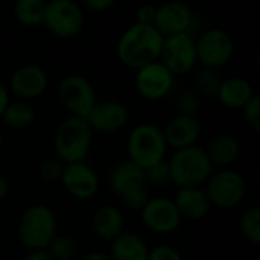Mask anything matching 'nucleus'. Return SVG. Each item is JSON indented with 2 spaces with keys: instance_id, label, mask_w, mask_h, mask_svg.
<instances>
[{
  "instance_id": "obj_1",
  "label": "nucleus",
  "mask_w": 260,
  "mask_h": 260,
  "mask_svg": "<svg viewBox=\"0 0 260 260\" xmlns=\"http://www.w3.org/2000/svg\"><path fill=\"white\" fill-rule=\"evenodd\" d=\"M163 44V35L154 24H131L117 41V56L122 64L131 69H140L158 61Z\"/></svg>"
},
{
  "instance_id": "obj_2",
  "label": "nucleus",
  "mask_w": 260,
  "mask_h": 260,
  "mask_svg": "<svg viewBox=\"0 0 260 260\" xmlns=\"http://www.w3.org/2000/svg\"><path fill=\"white\" fill-rule=\"evenodd\" d=\"M93 140V131L84 117L70 116L56 129L55 152L58 158L66 163L85 161Z\"/></svg>"
},
{
  "instance_id": "obj_3",
  "label": "nucleus",
  "mask_w": 260,
  "mask_h": 260,
  "mask_svg": "<svg viewBox=\"0 0 260 260\" xmlns=\"http://www.w3.org/2000/svg\"><path fill=\"white\" fill-rule=\"evenodd\" d=\"M168 163L172 183L178 187H200L213 174V165L206 151L197 145L175 151Z\"/></svg>"
},
{
  "instance_id": "obj_4",
  "label": "nucleus",
  "mask_w": 260,
  "mask_h": 260,
  "mask_svg": "<svg viewBox=\"0 0 260 260\" xmlns=\"http://www.w3.org/2000/svg\"><path fill=\"white\" fill-rule=\"evenodd\" d=\"M18 239L30 251L46 250L56 236V216L44 204H35L24 210L18 222Z\"/></svg>"
},
{
  "instance_id": "obj_5",
  "label": "nucleus",
  "mask_w": 260,
  "mask_h": 260,
  "mask_svg": "<svg viewBox=\"0 0 260 260\" xmlns=\"http://www.w3.org/2000/svg\"><path fill=\"white\" fill-rule=\"evenodd\" d=\"M126 149L129 157L128 160L145 171L165 160L168 143L165 140L163 129H160L157 125L140 123L129 133Z\"/></svg>"
},
{
  "instance_id": "obj_6",
  "label": "nucleus",
  "mask_w": 260,
  "mask_h": 260,
  "mask_svg": "<svg viewBox=\"0 0 260 260\" xmlns=\"http://www.w3.org/2000/svg\"><path fill=\"white\" fill-rule=\"evenodd\" d=\"M206 195L212 206L218 209H232L238 206L247 193L245 178L232 169L213 172L206 181Z\"/></svg>"
},
{
  "instance_id": "obj_7",
  "label": "nucleus",
  "mask_w": 260,
  "mask_h": 260,
  "mask_svg": "<svg viewBox=\"0 0 260 260\" xmlns=\"http://www.w3.org/2000/svg\"><path fill=\"white\" fill-rule=\"evenodd\" d=\"M58 98L72 116L84 119L98 102L93 84L85 76L78 73L67 75L59 81Z\"/></svg>"
},
{
  "instance_id": "obj_8",
  "label": "nucleus",
  "mask_w": 260,
  "mask_h": 260,
  "mask_svg": "<svg viewBox=\"0 0 260 260\" xmlns=\"http://www.w3.org/2000/svg\"><path fill=\"white\" fill-rule=\"evenodd\" d=\"M197 59L206 69H215L225 66L235 52V41L232 35L221 29L212 27L204 30L197 40Z\"/></svg>"
},
{
  "instance_id": "obj_9",
  "label": "nucleus",
  "mask_w": 260,
  "mask_h": 260,
  "mask_svg": "<svg viewBox=\"0 0 260 260\" xmlns=\"http://www.w3.org/2000/svg\"><path fill=\"white\" fill-rule=\"evenodd\" d=\"M158 61L174 76L190 72L198 62L195 38L189 32L163 37Z\"/></svg>"
},
{
  "instance_id": "obj_10",
  "label": "nucleus",
  "mask_w": 260,
  "mask_h": 260,
  "mask_svg": "<svg viewBox=\"0 0 260 260\" xmlns=\"http://www.w3.org/2000/svg\"><path fill=\"white\" fill-rule=\"evenodd\" d=\"M43 24L56 37L70 38L81 32L84 26V12L72 0H52L46 3Z\"/></svg>"
},
{
  "instance_id": "obj_11",
  "label": "nucleus",
  "mask_w": 260,
  "mask_h": 260,
  "mask_svg": "<svg viewBox=\"0 0 260 260\" xmlns=\"http://www.w3.org/2000/svg\"><path fill=\"white\" fill-rule=\"evenodd\" d=\"M134 82L140 96L148 101H160L171 93L174 75L160 61H154L137 69Z\"/></svg>"
},
{
  "instance_id": "obj_12",
  "label": "nucleus",
  "mask_w": 260,
  "mask_h": 260,
  "mask_svg": "<svg viewBox=\"0 0 260 260\" xmlns=\"http://www.w3.org/2000/svg\"><path fill=\"white\" fill-rule=\"evenodd\" d=\"M143 224L154 233L168 235L178 229L181 216L172 200L157 197L151 198L140 210Z\"/></svg>"
},
{
  "instance_id": "obj_13",
  "label": "nucleus",
  "mask_w": 260,
  "mask_h": 260,
  "mask_svg": "<svg viewBox=\"0 0 260 260\" xmlns=\"http://www.w3.org/2000/svg\"><path fill=\"white\" fill-rule=\"evenodd\" d=\"M59 183L73 198L78 200H90L99 189L98 174L85 161L66 165Z\"/></svg>"
},
{
  "instance_id": "obj_14",
  "label": "nucleus",
  "mask_w": 260,
  "mask_h": 260,
  "mask_svg": "<svg viewBox=\"0 0 260 260\" xmlns=\"http://www.w3.org/2000/svg\"><path fill=\"white\" fill-rule=\"evenodd\" d=\"M128 119H129L128 107L113 99L96 102L85 117L91 131H99V133L119 131L126 125Z\"/></svg>"
},
{
  "instance_id": "obj_15",
  "label": "nucleus",
  "mask_w": 260,
  "mask_h": 260,
  "mask_svg": "<svg viewBox=\"0 0 260 260\" xmlns=\"http://www.w3.org/2000/svg\"><path fill=\"white\" fill-rule=\"evenodd\" d=\"M49 79L43 67L37 64H26L18 67L9 79L11 91L21 101H30L41 96L47 88Z\"/></svg>"
},
{
  "instance_id": "obj_16",
  "label": "nucleus",
  "mask_w": 260,
  "mask_h": 260,
  "mask_svg": "<svg viewBox=\"0 0 260 260\" xmlns=\"http://www.w3.org/2000/svg\"><path fill=\"white\" fill-rule=\"evenodd\" d=\"M192 20H193L192 9L186 3L168 2L157 6L155 18L152 24L163 37H171V35L189 32Z\"/></svg>"
},
{
  "instance_id": "obj_17",
  "label": "nucleus",
  "mask_w": 260,
  "mask_h": 260,
  "mask_svg": "<svg viewBox=\"0 0 260 260\" xmlns=\"http://www.w3.org/2000/svg\"><path fill=\"white\" fill-rule=\"evenodd\" d=\"M200 133L201 123L198 117L183 114H177L175 117H172L163 129L168 146L175 148V151L193 146L200 137Z\"/></svg>"
},
{
  "instance_id": "obj_18",
  "label": "nucleus",
  "mask_w": 260,
  "mask_h": 260,
  "mask_svg": "<svg viewBox=\"0 0 260 260\" xmlns=\"http://www.w3.org/2000/svg\"><path fill=\"white\" fill-rule=\"evenodd\" d=\"M172 201L180 216L192 221L206 218L212 209V204L201 187H180Z\"/></svg>"
},
{
  "instance_id": "obj_19",
  "label": "nucleus",
  "mask_w": 260,
  "mask_h": 260,
  "mask_svg": "<svg viewBox=\"0 0 260 260\" xmlns=\"http://www.w3.org/2000/svg\"><path fill=\"white\" fill-rule=\"evenodd\" d=\"M91 227H93V232L96 233V236L107 239V241H113L122 232H125L123 230L125 229L123 215L117 207H114L111 204L102 206L93 213Z\"/></svg>"
},
{
  "instance_id": "obj_20",
  "label": "nucleus",
  "mask_w": 260,
  "mask_h": 260,
  "mask_svg": "<svg viewBox=\"0 0 260 260\" xmlns=\"http://www.w3.org/2000/svg\"><path fill=\"white\" fill-rule=\"evenodd\" d=\"M204 151L212 165L229 166L238 160L241 154V143L233 134L219 133L209 142Z\"/></svg>"
},
{
  "instance_id": "obj_21",
  "label": "nucleus",
  "mask_w": 260,
  "mask_h": 260,
  "mask_svg": "<svg viewBox=\"0 0 260 260\" xmlns=\"http://www.w3.org/2000/svg\"><path fill=\"white\" fill-rule=\"evenodd\" d=\"M149 248L146 242L136 233L122 232L111 241L110 259L111 260H146Z\"/></svg>"
},
{
  "instance_id": "obj_22",
  "label": "nucleus",
  "mask_w": 260,
  "mask_h": 260,
  "mask_svg": "<svg viewBox=\"0 0 260 260\" xmlns=\"http://www.w3.org/2000/svg\"><path fill=\"white\" fill-rule=\"evenodd\" d=\"M253 96L254 90L245 78L230 76L222 79L216 98L229 108H242Z\"/></svg>"
},
{
  "instance_id": "obj_23",
  "label": "nucleus",
  "mask_w": 260,
  "mask_h": 260,
  "mask_svg": "<svg viewBox=\"0 0 260 260\" xmlns=\"http://www.w3.org/2000/svg\"><path fill=\"white\" fill-rule=\"evenodd\" d=\"M140 180H145V171L139 168L137 165H134L131 160H125L111 169L110 177H108V184H110V189L116 195H119L123 187Z\"/></svg>"
},
{
  "instance_id": "obj_24",
  "label": "nucleus",
  "mask_w": 260,
  "mask_h": 260,
  "mask_svg": "<svg viewBox=\"0 0 260 260\" xmlns=\"http://www.w3.org/2000/svg\"><path fill=\"white\" fill-rule=\"evenodd\" d=\"M2 117L8 126L14 129H24L34 123L35 110L27 101H21V99H17L14 102L9 101Z\"/></svg>"
},
{
  "instance_id": "obj_25",
  "label": "nucleus",
  "mask_w": 260,
  "mask_h": 260,
  "mask_svg": "<svg viewBox=\"0 0 260 260\" xmlns=\"http://www.w3.org/2000/svg\"><path fill=\"white\" fill-rule=\"evenodd\" d=\"M44 9L43 0H20L14 5V15L24 26H38L43 23Z\"/></svg>"
},
{
  "instance_id": "obj_26",
  "label": "nucleus",
  "mask_w": 260,
  "mask_h": 260,
  "mask_svg": "<svg viewBox=\"0 0 260 260\" xmlns=\"http://www.w3.org/2000/svg\"><path fill=\"white\" fill-rule=\"evenodd\" d=\"M222 78L215 69H206L203 67L193 79V91L200 98H216L219 87H221Z\"/></svg>"
},
{
  "instance_id": "obj_27",
  "label": "nucleus",
  "mask_w": 260,
  "mask_h": 260,
  "mask_svg": "<svg viewBox=\"0 0 260 260\" xmlns=\"http://www.w3.org/2000/svg\"><path fill=\"white\" fill-rule=\"evenodd\" d=\"M119 198L123 201V204L128 209H131L134 212H140L146 206V203L151 200L146 181L140 180V181H134V183L128 184L126 187H123L120 190Z\"/></svg>"
},
{
  "instance_id": "obj_28",
  "label": "nucleus",
  "mask_w": 260,
  "mask_h": 260,
  "mask_svg": "<svg viewBox=\"0 0 260 260\" xmlns=\"http://www.w3.org/2000/svg\"><path fill=\"white\" fill-rule=\"evenodd\" d=\"M241 232L245 239H248L251 244H260V209L259 207H250L247 209L239 221Z\"/></svg>"
},
{
  "instance_id": "obj_29",
  "label": "nucleus",
  "mask_w": 260,
  "mask_h": 260,
  "mask_svg": "<svg viewBox=\"0 0 260 260\" xmlns=\"http://www.w3.org/2000/svg\"><path fill=\"white\" fill-rule=\"evenodd\" d=\"M53 260H72L76 254V244L70 236L56 235L46 248Z\"/></svg>"
},
{
  "instance_id": "obj_30",
  "label": "nucleus",
  "mask_w": 260,
  "mask_h": 260,
  "mask_svg": "<svg viewBox=\"0 0 260 260\" xmlns=\"http://www.w3.org/2000/svg\"><path fill=\"white\" fill-rule=\"evenodd\" d=\"M145 180H146V184L149 183L151 186H155V187H163L172 183L169 163L166 160H161L152 165L151 168L145 169Z\"/></svg>"
},
{
  "instance_id": "obj_31",
  "label": "nucleus",
  "mask_w": 260,
  "mask_h": 260,
  "mask_svg": "<svg viewBox=\"0 0 260 260\" xmlns=\"http://www.w3.org/2000/svg\"><path fill=\"white\" fill-rule=\"evenodd\" d=\"M200 107H201V98L193 90H184L183 93H180L177 99V108L180 111L178 114L197 117Z\"/></svg>"
},
{
  "instance_id": "obj_32",
  "label": "nucleus",
  "mask_w": 260,
  "mask_h": 260,
  "mask_svg": "<svg viewBox=\"0 0 260 260\" xmlns=\"http://www.w3.org/2000/svg\"><path fill=\"white\" fill-rule=\"evenodd\" d=\"M62 169H64V165L59 160L47 158V160H44V161L40 163V166H38V175H40L41 180H44L47 183L61 181Z\"/></svg>"
},
{
  "instance_id": "obj_33",
  "label": "nucleus",
  "mask_w": 260,
  "mask_h": 260,
  "mask_svg": "<svg viewBox=\"0 0 260 260\" xmlns=\"http://www.w3.org/2000/svg\"><path fill=\"white\" fill-rule=\"evenodd\" d=\"M242 114H244V120L245 123L254 131H260V98L257 94H254L242 108Z\"/></svg>"
},
{
  "instance_id": "obj_34",
  "label": "nucleus",
  "mask_w": 260,
  "mask_h": 260,
  "mask_svg": "<svg viewBox=\"0 0 260 260\" xmlns=\"http://www.w3.org/2000/svg\"><path fill=\"white\" fill-rule=\"evenodd\" d=\"M146 260H183L180 253L169 245H158L152 248Z\"/></svg>"
},
{
  "instance_id": "obj_35",
  "label": "nucleus",
  "mask_w": 260,
  "mask_h": 260,
  "mask_svg": "<svg viewBox=\"0 0 260 260\" xmlns=\"http://www.w3.org/2000/svg\"><path fill=\"white\" fill-rule=\"evenodd\" d=\"M155 9L157 6L154 5H142L137 12H136V23H142V24H152L154 18H155Z\"/></svg>"
},
{
  "instance_id": "obj_36",
  "label": "nucleus",
  "mask_w": 260,
  "mask_h": 260,
  "mask_svg": "<svg viewBox=\"0 0 260 260\" xmlns=\"http://www.w3.org/2000/svg\"><path fill=\"white\" fill-rule=\"evenodd\" d=\"M114 5L113 0H85V6L94 12H104Z\"/></svg>"
},
{
  "instance_id": "obj_37",
  "label": "nucleus",
  "mask_w": 260,
  "mask_h": 260,
  "mask_svg": "<svg viewBox=\"0 0 260 260\" xmlns=\"http://www.w3.org/2000/svg\"><path fill=\"white\" fill-rule=\"evenodd\" d=\"M9 104V93H8V88L0 82V116L3 114L6 105Z\"/></svg>"
},
{
  "instance_id": "obj_38",
  "label": "nucleus",
  "mask_w": 260,
  "mask_h": 260,
  "mask_svg": "<svg viewBox=\"0 0 260 260\" xmlns=\"http://www.w3.org/2000/svg\"><path fill=\"white\" fill-rule=\"evenodd\" d=\"M24 260H53V259L49 256V253H47L46 250H37V251H30V253L26 256V259Z\"/></svg>"
},
{
  "instance_id": "obj_39",
  "label": "nucleus",
  "mask_w": 260,
  "mask_h": 260,
  "mask_svg": "<svg viewBox=\"0 0 260 260\" xmlns=\"http://www.w3.org/2000/svg\"><path fill=\"white\" fill-rule=\"evenodd\" d=\"M82 260H111L110 256L104 254V253H99V251H93V253H88L87 256H84Z\"/></svg>"
},
{
  "instance_id": "obj_40",
  "label": "nucleus",
  "mask_w": 260,
  "mask_h": 260,
  "mask_svg": "<svg viewBox=\"0 0 260 260\" xmlns=\"http://www.w3.org/2000/svg\"><path fill=\"white\" fill-rule=\"evenodd\" d=\"M8 190H9V186H8V181H6V178L0 175V201L6 198V195H8Z\"/></svg>"
},
{
  "instance_id": "obj_41",
  "label": "nucleus",
  "mask_w": 260,
  "mask_h": 260,
  "mask_svg": "<svg viewBox=\"0 0 260 260\" xmlns=\"http://www.w3.org/2000/svg\"><path fill=\"white\" fill-rule=\"evenodd\" d=\"M2 143H3V133H2V128H0V148H2Z\"/></svg>"
}]
</instances>
